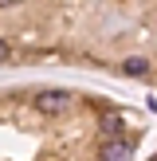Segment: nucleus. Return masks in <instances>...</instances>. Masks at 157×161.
Instances as JSON below:
<instances>
[{
  "instance_id": "obj_1",
  "label": "nucleus",
  "mask_w": 157,
  "mask_h": 161,
  "mask_svg": "<svg viewBox=\"0 0 157 161\" xmlns=\"http://www.w3.org/2000/svg\"><path fill=\"white\" fill-rule=\"evenodd\" d=\"M86 63L157 83V0H47L0 12V67Z\"/></svg>"
},
{
  "instance_id": "obj_2",
  "label": "nucleus",
  "mask_w": 157,
  "mask_h": 161,
  "mask_svg": "<svg viewBox=\"0 0 157 161\" xmlns=\"http://www.w3.org/2000/svg\"><path fill=\"white\" fill-rule=\"evenodd\" d=\"M118 134H130L118 106L83 98L51 114L35 91L0 94V161H106L102 149Z\"/></svg>"
}]
</instances>
